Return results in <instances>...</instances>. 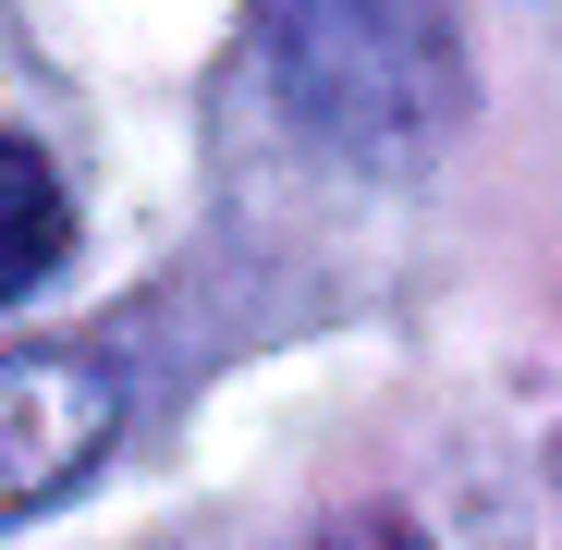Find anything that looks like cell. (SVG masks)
Instances as JSON below:
<instances>
[{
  "label": "cell",
  "instance_id": "cell-1",
  "mask_svg": "<svg viewBox=\"0 0 562 550\" xmlns=\"http://www.w3.org/2000/svg\"><path fill=\"white\" fill-rule=\"evenodd\" d=\"M281 99L355 159H416L464 111L440 0H281Z\"/></svg>",
  "mask_w": 562,
  "mask_h": 550
},
{
  "label": "cell",
  "instance_id": "cell-2",
  "mask_svg": "<svg viewBox=\"0 0 562 550\" xmlns=\"http://www.w3.org/2000/svg\"><path fill=\"white\" fill-rule=\"evenodd\" d=\"M123 440V380L86 343H13L0 355V526L61 502Z\"/></svg>",
  "mask_w": 562,
  "mask_h": 550
},
{
  "label": "cell",
  "instance_id": "cell-3",
  "mask_svg": "<svg viewBox=\"0 0 562 550\" xmlns=\"http://www.w3.org/2000/svg\"><path fill=\"white\" fill-rule=\"evenodd\" d=\"M74 245V197H61V171L25 147V135H0V306L37 294L49 269Z\"/></svg>",
  "mask_w": 562,
  "mask_h": 550
},
{
  "label": "cell",
  "instance_id": "cell-4",
  "mask_svg": "<svg viewBox=\"0 0 562 550\" xmlns=\"http://www.w3.org/2000/svg\"><path fill=\"white\" fill-rule=\"evenodd\" d=\"M318 550H428V538H416L404 514H342V526H330Z\"/></svg>",
  "mask_w": 562,
  "mask_h": 550
}]
</instances>
